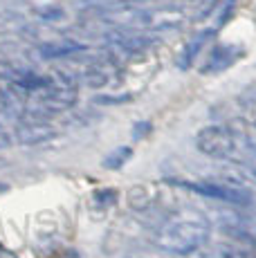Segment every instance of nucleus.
Here are the masks:
<instances>
[{"label": "nucleus", "instance_id": "f257e3e1", "mask_svg": "<svg viewBox=\"0 0 256 258\" xmlns=\"http://www.w3.org/2000/svg\"><path fill=\"white\" fill-rule=\"evenodd\" d=\"M211 238V222L203 211L198 209H182L171 211L160 222L153 245L164 254L171 256H186L191 251H198Z\"/></svg>", "mask_w": 256, "mask_h": 258}, {"label": "nucleus", "instance_id": "f03ea898", "mask_svg": "<svg viewBox=\"0 0 256 258\" xmlns=\"http://www.w3.org/2000/svg\"><path fill=\"white\" fill-rule=\"evenodd\" d=\"M106 21L115 25H124L131 29H166L175 27L182 21L180 9H144V7H126L108 12Z\"/></svg>", "mask_w": 256, "mask_h": 258}, {"label": "nucleus", "instance_id": "7ed1b4c3", "mask_svg": "<svg viewBox=\"0 0 256 258\" xmlns=\"http://www.w3.org/2000/svg\"><path fill=\"white\" fill-rule=\"evenodd\" d=\"M182 186L191 188L194 193H200V196L214 198V200L229 202V205H238V207L252 205V193L240 188V186L218 184V182H184Z\"/></svg>", "mask_w": 256, "mask_h": 258}, {"label": "nucleus", "instance_id": "20e7f679", "mask_svg": "<svg viewBox=\"0 0 256 258\" xmlns=\"http://www.w3.org/2000/svg\"><path fill=\"white\" fill-rule=\"evenodd\" d=\"M223 160H229L234 164L243 166L256 180V142H252L249 137H243L236 131H231V137H229L227 151H225Z\"/></svg>", "mask_w": 256, "mask_h": 258}, {"label": "nucleus", "instance_id": "39448f33", "mask_svg": "<svg viewBox=\"0 0 256 258\" xmlns=\"http://www.w3.org/2000/svg\"><path fill=\"white\" fill-rule=\"evenodd\" d=\"M238 47L234 45H216L214 49H211L209 54V61H207V68L205 72H220L225 70V68H229L231 63L238 58Z\"/></svg>", "mask_w": 256, "mask_h": 258}, {"label": "nucleus", "instance_id": "423d86ee", "mask_svg": "<svg viewBox=\"0 0 256 258\" xmlns=\"http://www.w3.org/2000/svg\"><path fill=\"white\" fill-rule=\"evenodd\" d=\"M86 45L75 41H61V43H50V45H43L41 47V56L43 58H63V56H70V54L83 52Z\"/></svg>", "mask_w": 256, "mask_h": 258}, {"label": "nucleus", "instance_id": "0eeeda50", "mask_svg": "<svg viewBox=\"0 0 256 258\" xmlns=\"http://www.w3.org/2000/svg\"><path fill=\"white\" fill-rule=\"evenodd\" d=\"M211 36V32H203V34H198V36L194 38V41L186 45V49H184V54H182V68H189V63L196 58V54L200 52V47L205 45V41Z\"/></svg>", "mask_w": 256, "mask_h": 258}, {"label": "nucleus", "instance_id": "6e6552de", "mask_svg": "<svg viewBox=\"0 0 256 258\" xmlns=\"http://www.w3.org/2000/svg\"><path fill=\"white\" fill-rule=\"evenodd\" d=\"M131 148L128 146H121L119 151H115V153H110V155L106 157V160H103V164H106L108 168H119L121 164H124V162H128L131 160Z\"/></svg>", "mask_w": 256, "mask_h": 258}, {"label": "nucleus", "instance_id": "1a4fd4ad", "mask_svg": "<svg viewBox=\"0 0 256 258\" xmlns=\"http://www.w3.org/2000/svg\"><path fill=\"white\" fill-rule=\"evenodd\" d=\"M0 258H16V256L9 254V251H0Z\"/></svg>", "mask_w": 256, "mask_h": 258}]
</instances>
